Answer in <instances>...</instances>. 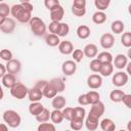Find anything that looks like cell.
<instances>
[{"instance_id":"obj_1","label":"cell","mask_w":131,"mask_h":131,"mask_svg":"<svg viewBox=\"0 0 131 131\" xmlns=\"http://www.w3.org/2000/svg\"><path fill=\"white\" fill-rule=\"evenodd\" d=\"M11 14L17 21L21 24L29 23L32 18V11L28 10L21 3L14 4L11 7Z\"/></svg>"},{"instance_id":"obj_2","label":"cell","mask_w":131,"mask_h":131,"mask_svg":"<svg viewBox=\"0 0 131 131\" xmlns=\"http://www.w3.org/2000/svg\"><path fill=\"white\" fill-rule=\"evenodd\" d=\"M3 121L10 128H17L21 123V118L19 114L13 110H7L3 113Z\"/></svg>"},{"instance_id":"obj_3","label":"cell","mask_w":131,"mask_h":131,"mask_svg":"<svg viewBox=\"0 0 131 131\" xmlns=\"http://www.w3.org/2000/svg\"><path fill=\"white\" fill-rule=\"evenodd\" d=\"M29 24H30L31 31L33 32V34L35 36L41 37V36H44L45 35L47 27H46V25H45V23H44L43 19H41L38 16H32V18L29 21Z\"/></svg>"},{"instance_id":"obj_4","label":"cell","mask_w":131,"mask_h":131,"mask_svg":"<svg viewBox=\"0 0 131 131\" xmlns=\"http://www.w3.org/2000/svg\"><path fill=\"white\" fill-rule=\"evenodd\" d=\"M28 92H29V89L27 88L26 85H24L23 83L20 82H16L11 88H10V94L12 97L20 100V99H24L27 95H28Z\"/></svg>"},{"instance_id":"obj_5","label":"cell","mask_w":131,"mask_h":131,"mask_svg":"<svg viewBox=\"0 0 131 131\" xmlns=\"http://www.w3.org/2000/svg\"><path fill=\"white\" fill-rule=\"evenodd\" d=\"M72 12L78 17L84 16L86 14V0H74L72 5Z\"/></svg>"},{"instance_id":"obj_6","label":"cell","mask_w":131,"mask_h":131,"mask_svg":"<svg viewBox=\"0 0 131 131\" xmlns=\"http://www.w3.org/2000/svg\"><path fill=\"white\" fill-rule=\"evenodd\" d=\"M128 74L125 73V72H117L114 74L113 78H112V82L113 84L116 86V87H122V86H125L128 82Z\"/></svg>"},{"instance_id":"obj_7","label":"cell","mask_w":131,"mask_h":131,"mask_svg":"<svg viewBox=\"0 0 131 131\" xmlns=\"http://www.w3.org/2000/svg\"><path fill=\"white\" fill-rule=\"evenodd\" d=\"M104 110H105L104 103L99 100V101H97V102L91 104V108H90L88 115L91 116V117H94V118H96V119H100L101 116L104 114Z\"/></svg>"},{"instance_id":"obj_8","label":"cell","mask_w":131,"mask_h":131,"mask_svg":"<svg viewBox=\"0 0 131 131\" xmlns=\"http://www.w3.org/2000/svg\"><path fill=\"white\" fill-rule=\"evenodd\" d=\"M99 43H100V46L103 49L112 48L114 46V44H115L114 35L112 33H104V34H102L100 39H99Z\"/></svg>"},{"instance_id":"obj_9","label":"cell","mask_w":131,"mask_h":131,"mask_svg":"<svg viewBox=\"0 0 131 131\" xmlns=\"http://www.w3.org/2000/svg\"><path fill=\"white\" fill-rule=\"evenodd\" d=\"M87 85L91 89H98L102 85V77L98 74H92L87 78Z\"/></svg>"},{"instance_id":"obj_10","label":"cell","mask_w":131,"mask_h":131,"mask_svg":"<svg viewBox=\"0 0 131 131\" xmlns=\"http://www.w3.org/2000/svg\"><path fill=\"white\" fill-rule=\"evenodd\" d=\"M61 71L64 76H72L77 71V63L75 60H66L61 66Z\"/></svg>"},{"instance_id":"obj_11","label":"cell","mask_w":131,"mask_h":131,"mask_svg":"<svg viewBox=\"0 0 131 131\" xmlns=\"http://www.w3.org/2000/svg\"><path fill=\"white\" fill-rule=\"evenodd\" d=\"M0 30L4 34H11L15 30V20L11 17H7L5 21L0 25Z\"/></svg>"},{"instance_id":"obj_12","label":"cell","mask_w":131,"mask_h":131,"mask_svg":"<svg viewBox=\"0 0 131 131\" xmlns=\"http://www.w3.org/2000/svg\"><path fill=\"white\" fill-rule=\"evenodd\" d=\"M113 62H114L115 68H117L118 70H123L124 68H126V66L128 63V56L123 53H119L115 56Z\"/></svg>"},{"instance_id":"obj_13","label":"cell","mask_w":131,"mask_h":131,"mask_svg":"<svg viewBox=\"0 0 131 131\" xmlns=\"http://www.w3.org/2000/svg\"><path fill=\"white\" fill-rule=\"evenodd\" d=\"M6 66V69H7V72L8 73H11V74H17L19 73V71L21 70V63L18 59H14L12 58L11 60L7 61V63L5 64Z\"/></svg>"},{"instance_id":"obj_14","label":"cell","mask_w":131,"mask_h":131,"mask_svg":"<svg viewBox=\"0 0 131 131\" xmlns=\"http://www.w3.org/2000/svg\"><path fill=\"white\" fill-rule=\"evenodd\" d=\"M64 15V9L61 5H58L56 7H54L53 9L50 10V18L51 20H55V21H60L63 18Z\"/></svg>"},{"instance_id":"obj_15","label":"cell","mask_w":131,"mask_h":131,"mask_svg":"<svg viewBox=\"0 0 131 131\" xmlns=\"http://www.w3.org/2000/svg\"><path fill=\"white\" fill-rule=\"evenodd\" d=\"M58 50L61 54H64V55H69L71 53H73L74 51V46L72 44L71 41H60L59 45H58Z\"/></svg>"},{"instance_id":"obj_16","label":"cell","mask_w":131,"mask_h":131,"mask_svg":"<svg viewBox=\"0 0 131 131\" xmlns=\"http://www.w3.org/2000/svg\"><path fill=\"white\" fill-rule=\"evenodd\" d=\"M43 92L42 90L38 89L37 87H33L31 89H29V92H28V97L30 99V101H40L43 97Z\"/></svg>"},{"instance_id":"obj_17","label":"cell","mask_w":131,"mask_h":131,"mask_svg":"<svg viewBox=\"0 0 131 131\" xmlns=\"http://www.w3.org/2000/svg\"><path fill=\"white\" fill-rule=\"evenodd\" d=\"M84 54L86 57H89V58H93V57H96L97 56V53H98V49H97V46L93 43H89L87 45H85L84 49Z\"/></svg>"},{"instance_id":"obj_18","label":"cell","mask_w":131,"mask_h":131,"mask_svg":"<svg viewBox=\"0 0 131 131\" xmlns=\"http://www.w3.org/2000/svg\"><path fill=\"white\" fill-rule=\"evenodd\" d=\"M1 81H2V85L6 88H11L15 83H16V78L14 76V74H11V73H7L6 75H4L2 78H1Z\"/></svg>"},{"instance_id":"obj_19","label":"cell","mask_w":131,"mask_h":131,"mask_svg":"<svg viewBox=\"0 0 131 131\" xmlns=\"http://www.w3.org/2000/svg\"><path fill=\"white\" fill-rule=\"evenodd\" d=\"M43 110H44V105L40 101H31L29 105V113L35 117L39 115Z\"/></svg>"},{"instance_id":"obj_20","label":"cell","mask_w":131,"mask_h":131,"mask_svg":"<svg viewBox=\"0 0 131 131\" xmlns=\"http://www.w3.org/2000/svg\"><path fill=\"white\" fill-rule=\"evenodd\" d=\"M66 104H67V100L62 95H56L52 98L51 105L53 106V108L62 110L63 107H66Z\"/></svg>"},{"instance_id":"obj_21","label":"cell","mask_w":131,"mask_h":131,"mask_svg":"<svg viewBox=\"0 0 131 131\" xmlns=\"http://www.w3.org/2000/svg\"><path fill=\"white\" fill-rule=\"evenodd\" d=\"M42 92H43V95L46 97V98H53L54 96H56L57 95V91H56V89L53 87V85L50 83V81H48L47 82V84L45 85V87H44V89L42 90Z\"/></svg>"},{"instance_id":"obj_22","label":"cell","mask_w":131,"mask_h":131,"mask_svg":"<svg viewBox=\"0 0 131 131\" xmlns=\"http://www.w3.org/2000/svg\"><path fill=\"white\" fill-rule=\"evenodd\" d=\"M45 43L50 46V47H55V46H58L59 43H60V40H59V36L56 35V34H48L45 36Z\"/></svg>"},{"instance_id":"obj_23","label":"cell","mask_w":131,"mask_h":131,"mask_svg":"<svg viewBox=\"0 0 131 131\" xmlns=\"http://www.w3.org/2000/svg\"><path fill=\"white\" fill-rule=\"evenodd\" d=\"M98 120L99 119H96V118L91 117V116L88 115L87 118L85 119V126H86V128L88 130H90V131L96 130L98 128V123H99Z\"/></svg>"},{"instance_id":"obj_24","label":"cell","mask_w":131,"mask_h":131,"mask_svg":"<svg viewBox=\"0 0 131 131\" xmlns=\"http://www.w3.org/2000/svg\"><path fill=\"white\" fill-rule=\"evenodd\" d=\"M90 33H91L90 28L86 25H81L77 28V36L80 39H83V40L87 39L90 36Z\"/></svg>"},{"instance_id":"obj_25","label":"cell","mask_w":131,"mask_h":131,"mask_svg":"<svg viewBox=\"0 0 131 131\" xmlns=\"http://www.w3.org/2000/svg\"><path fill=\"white\" fill-rule=\"evenodd\" d=\"M113 72H114V63L113 62H105V63L101 64L99 74L102 77H108L113 74Z\"/></svg>"},{"instance_id":"obj_26","label":"cell","mask_w":131,"mask_h":131,"mask_svg":"<svg viewBox=\"0 0 131 131\" xmlns=\"http://www.w3.org/2000/svg\"><path fill=\"white\" fill-rule=\"evenodd\" d=\"M105 20H106V14L104 13V11L97 10L92 14V21L96 25H101L105 23Z\"/></svg>"},{"instance_id":"obj_27","label":"cell","mask_w":131,"mask_h":131,"mask_svg":"<svg viewBox=\"0 0 131 131\" xmlns=\"http://www.w3.org/2000/svg\"><path fill=\"white\" fill-rule=\"evenodd\" d=\"M100 128L103 131H114L116 129V124L110 118H105L100 122Z\"/></svg>"},{"instance_id":"obj_28","label":"cell","mask_w":131,"mask_h":131,"mask_svg":"<svg viewBox=\"0 0 131 131\" xmlns=\"http://www.w3.org/2000/svg\"><path fill=\"white\" fill-rule=\"evenodd\" d=\"M124 29H125V25H124V23H123L122 20H120V19L114 20V21L112 23V25H111V30H112V32H113L114 34H117V35L122 34L123 31H124Z\"/></svg>"},{"instance_id":"obj_29","label":"cell","mask_w":131,"mask_h":131,"mask_svg":"<svg viewBox=\"0 0 131 131\" xmlns=\"http://www.w3.org/2000/svg\"><path fill=\"white\" fill-rule=\"evenodd\" d=\"M63 114H62V111L61 110H56L54 108L52 112H51V116H50V120L52 123L54 124H60L62 121H63Z\"/></svg>"},{"instance_id":"obj_30","label":"cell","mask_w":131,"mask_h":131,"mask_svg":"<svg viewBox=\"0 0 131 131\" xmlns=\"http://www.w3.org/2000/svg\"><path fill=\"white\" fill-rule=\"evenodd\" d=\"M125 94L126 93H124V91H122L120 89H115L110 93V98L113 102H121V101H123Z\"/></svg>"},{"instance_id":"obj_31","label":"cell","mask_w":131,"mask_h":131,"mask_svg":"<svg viewBox=\"0 0 131 131\" xmlns=\"http://www.w3.org/2000/svg\"><path fill=\"white\" fill-rule=\"evenodd\" d=\"M50 83L53 85V87L56 89V91L58 93L59 92H62L66 89V84H64L63 80L60 79V78H52L50 80Z\"/></svg>"},{"instance_id":"obj_32","label":"cell","mask_w":131,"mask_h":131,"mask_svg":"<svg viewBox=\"0 0 131 131\" xmlns=\"http://www.w3.org/2000/svg\"><path fill=\"white\" fill-rule=\"evenodd\" d=\"M50 116H51V112H49L48 108L44 107V110H43L39 115H37L35 118H36V121H37V122L43 123V122H48L49 119H50Z\"/></svg>"},{"instance_id":"obj_33","label":"cell","mask_w":131,"mask_h":131,"mask_svg":"<svg viewBox=\"0 0 131 131\" xmlns=\"http://www.w3.org/2000/svg\"><path fill=\"white\" fill-rule=\"evenodd\" d=\"M96 58H98L102 63H105V62H113V60H114V57H113L112 53L108 52V51H102V52L98 53V55H97Z\"/></svg>"},{"instance_id":"obj_34","label":"cell","mask_w":131,"mask_h":131,"mask_svg":"<svg viewBox=\"0 0 131 131\" xmlns=\"http://www.w3.org/2000/svg\"><path fill=\"white\" fill-rule=\"evenodd\" d=\"M86 116V111L83 106H76L74 107V116L73 119H78V120H84Z\"/></svg>"},{"instance_id":"obj_35","label":"cell","mask_w":131,"mask_h":131,"mask_svg":"<svg viewBox=\"0 0 131 131\" xmlns=\"http://www.w3.org/2000/svg\"><path fill=\"white\" fill-rule=\"evenodd\" d=\"M112 0H94V5L97 8V10L104 11L108 8Z\"/></svg>"},{"instance_id":"obj_36","label":"cell","mask_w":131,"mask_h":131,"mask_svg":"<svg viewBox=\"0 0 131 131\" xmlns=\"http://www.w3.org/2000/svg\"><path fill=\"white\" fill-rule=\"evenodd\" d=\"M86 94H87V97H88V100H89V104H93V103L100 100V95L97 91L91 90V91L87 92Z\"/></svg>"},{"instance_id":"obj_37","label":"cell","mask_w":131,"mask_h":131,"mask_svg":"<svg viewBox=\"0 0 131 131\" xmlns=\"http://www.w3.org/2000/svg\"><path fill=\"white\" fill-rule=\"evenodd\" d=\"M121 43L124 47H131V32H125L121 36Z\"/></svg>"},{"instance_id":"obj_38","label":"cell","mask_w":131,"mask_h":131,"mask_svg":"<svg viewBox=\"0 0 131 131\" xmlns=\"http://www.w3.org/2000/svg\"><path fill=\"white\" fill-rule=\"evenodd\" d=\"M101 64H102V62L98 58H93L90 61V63H89V68H90V70L93 73H99L100 68H101Z\"/></svg>"},{"instance_id":"obj_39","label":"cell","mask_w":131,"mask_h":131,"mask_svg":"<svg viewBox=\"0 0 131 131\" xmlns=\"http://www.w3.org/2000/svg\"><path fill=\"white\" fill-rule=\"evenodd\" d=\"M37 129L38 131H55V124L43 122V123H40Z\"/></svg>"},{"instance_id":"obj_40","label":"cell","mask_w":131,"mask_h":131,"mask_svg":"<svg viewBox=\"0 0 131 131\" xmlns=\"http://www.w3.org/2000/svg\"><path fill=\"white\" fill-rule=\"evenodd\" d=\"M85 124L84 120H78V119H72L70 121V127L73 130H80L82 129L83 125Z\"/></svg>"},{"instance_id":"obj_41","label":"cell","mask_w":131,"mask_h":131,"mask_svg":"<svg viewBox=\"0 0 131 131\" xmlns=\"http://www.w3.org/2000/svg\"><path fill=\"white\" fill-rule=\"evenodd\" d=\"M60 21H55V20H51V23L48 26V30L50 33L52 34H56L58 35L59 33V29H60Z\"/></svg>"},{"instance_id":"obj_42","label":"cell","mask_w":131,"mask_h":131,"mask_svg":"<svg viewBox=\"0 0 131 131\" xmlns=\"http://www.w3.org/2000/svg\"><path fill=\"white\" fill-rule=\"evenodd\" d=\"M9 13H11V7H9L8 4H6L4 2H1L0 3V16L7 17Z\"/></svg>"},{"instance_id":"obj_43","label":"cell","mask_w":131,"mask_h":131,"mask_svg":"<svg viewBox=\"0 0 131 131\" xmlns=\"http://www.w3.org/2000/svg\"><path fill=\"white\" fill-rule=\"evenodd\" d=\"M0 57L4 61H9V60L12 59L13 55H12V52L9 49H2L0 51Z\"/></svg>"},{"instance_id":"obj_44","label":"cell","mask_w":131,"mask_h":131,"mask_svg":"<svg viewBox=\"0 0 131 131\" xmlns=\"http://www.w3.org/2000/svg\"><path fill=\"white\" fill-rule=\"evenodd\" d=\"M72 55H73V58H74V60H75L76 62L82 61V59H83L84 56H85L84 51H83L82 49H75V50L73 51Z\"/></svg>"},{"instance_id":"obj_45","label":"cell","mask_w":131,"mask_h":131,"mask_svg":"<svg viewBox=\"0 0 131 131\" xmlns=\"http://www.w3.org/2000/svg\"><path fill=\"white\" fill-rule=\"evenodd\" d=\"M62 114H63V118L68 121H71L73 119L74 116V107H63L62 110Z\"/></svg>"},{"instance_id":"obj_46","label":"cell","mask_w":131,"mask_h":131,"mask_svg":"<svg viewBox=\"0 0 131 131\" xmlns=\"http://www.w3.org/2000/svg\"><path fill=\"white\" fill-rule=\"evenodd\" d=\"M69 33H70V26L67 23H61L58 36L59 37H66V36H68Z\"/></svg>"},{"instance_id":"obj_47","label":"cell","mask_w":131,"mask_h":131,"mask_svg":"<svg viewBox=\"0 0 131 131\" xmlns=\"http://www.w3.org/2000/svg\"><path fill=\"white\" fill-rule=\"evenodd\" d=\"M60 5L59 4V0H44V6L50 11L51 9H53L54 7Z\"/></svg>"},{"instance_id":"obj_48","label":"cell","mask_w":131,"mask_h":131,"mask_svg":"<svg viewBox=\"0 0 131 131\" xmlns=\"http://www.w3.org/2000/svg\"><path fill=\"white\" fill-rule=\"evenodd\" d=\"M78 103L80 105H82V106L89 104V100H88V97H87V94L86 93L79 95V97H78Z\"/></svg>"},{"instance_id":"obj_49","label":"cell","mask_w":131,"mask_h":131,"mask_svg":"<svg viewBox=\"0 0 131 131\" xmlns=\"http://www.w3.org/2000/svg\"><path fill=\"white\" fill-rule=\"evenodd\" d=\"M123 103L128 108H131V94H125V96L123 98Z\"/></svg>"},{"instance_id":"obj_50","label":"cell","mask_w":131,"mask_h":131,"mask_svg":"<svg viewBox=\"0 0 131 131\" xmlns=\"http://www.w3.org/2000/svg\"><path fill=\"white\" fill-rule=\"evenodd\" d=\"M47 82H48V81H46V80H40V81H38V82L35 84V87H37V88L40 89V90H43L44 87H45V85L47 84Z\"/></svg>"},{"instance_id":"obj_51","label":"cell","mask_w":131,"mask_h":131,"mask_svg":"<svg viewBox=\"0 0 131 131\" xmlns=\"http://www.w3.org/2000/svg\"><path fill=\"white\" fill-rule=\"evenodd\" d=\"M0 76H1V78L4 76V75H6L8 72H7V69H6V66L5 64H3V63H0Z\"/></svg>"},{"instance_id":"obj_52","label":"cell","mask_w":131,"mask_h":131,"mask_svg":"<svg viewBox=\"0 0 131 131\" xmlns=\"http://www.w3.org/2000/svg\"><path fill=\"white\" fill-rule=\"evenodd\" d=\"M21 4L28 9V10H30V11H32L33 12V9H34V7H33V4H31L30 2H21Z\"/></svg>"},{"instance_id":"obj_53","label":"cell","mask_w":131,"mask_h":131,"mask_svg":"<svg viewBox=\"0 0 131 131\" xmlns=\"http://www.w3.org/2000/svg\"><path fill=\"white\" fill-rule=\"evenodd\" d=\"M126 73H127L129 76H131V61L128 62L127 66H126Z\"/></svg>"},{"instance_id":"obj_54","label":"cell","mask_w":131,"mask_h":131,"mask_svg":"<svg viewBox=\"0 0 131 131\" xmlns=\"http://www.w3.org/2000/svg\"><path fill=\"white\" fill-rule=\"evenodd\" d=\"M5 124H6V123H5ZM5 124H4V123H2V124L0 125V128H1L3 131H7V130H8V125H7V126H5Z\"/></svg>"},{"instance_id":"obj_55","label":"cell","mask_w":131,"mask_h":131,"mask_svg":"<svg viewBox=\"0 0 131 131\" xmlns=\"http://www.w3.org/2000/svg\"><path fill=\"white\" fill-rule=\"evenodd\" d=\"M127 56H128V58L131 59V47H129V49L127 51Z\"/></svg>"},{"instance_id":"obj_56","label":"cell","mask_w":131,"mask_h":131,"mask_svg":"<svg viewBox=\"0 0 131 131\" xmlns=\"http://www.w3.org/2000/svg\"><path fill=\"white\" fill-rule=\"evenodd\" d=\"M127 129H128L129 131H131V120L127 123Z\"/></svg>"},{"instance_id":"obj_57","label":"cell","mask_w":131,"mask_h":131,"mask_svg":"<svg viewBox=\"0 0 131 131\" xmlns=\"http://www.w3.org/2000/svg\"><path fill=\"white\" fill-rule=\"evenodd\" d=\"M128 12L131 15V4H129V6H128Z\"/></svg>"},{"instance_id":"obj_58","label":"cell","mask_w":131,"mask_h":131,"mask_svg":"<svg viewBox=\"0 0 131 131\" xmlns=\"http://www.w3.org/2000/svg\"><path fill=\"white\" fill-rule=\"evenodd\" d=\"M20 1V3L21 2H30V0H19Z\"/></svg>"},{"instance_id":"obj_59","label":"cell","mask_w":131,"mask_h":131,"mask_svg":"<svg viewBox=\"0 0 131 131\" xmlns=\"http://www.w3.org/2000/svg\"><path fill=\"white\" fill-rule=\"evenodd\" d=\"M0 1H3V0H0Z\"/></svg>"}]
</instances>
